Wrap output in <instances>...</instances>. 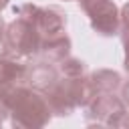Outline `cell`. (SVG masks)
I'll list each match as a JSON object with an SVG mask.
<instances>
[{"instance_id":"1","label":"cell","mask_w":129,"mask_h":129,"mask_svg":"<svg viewBox=\"0 0 129 129\" xmlns=\"http://www.w3.org/2000/svg\"><path fill=\"white\" fill-rule=\"evenodd\" d=\"M8 109L10 125L16 129H40L52 119V111L48 107L46 97L28 85L10 87Z\"/></svg>"},{"instance_id":"2","label":"cell","mask_w":129,"mask_h":129,"mask_svg":"<svg viewBox=\"0 0 129 129\" xmlns=\"http://www.w3.org/2000/svg\"><path fill=\"white\" fill-rule=\"evenodd\" d=\"M85 117L89 123L105 127H129L127 105L115 93H97L85 107Z\"/></svg>"},{"instance_id":"3","label":"cell","mask_w":129,"mask_h":129,"mask_svg":"<svg viewBox=\"0 0 129 129\" xmlns=\"http://www.w3.org/2000/svg\"><path fill=\"white\" fill-rule=\"evenodd\" d=\"M40 32L24 18L16 16V20H12L10 24H6L4 28V44L8 48V52L16 58H32L38 54L40 48Z\"/></svg>"},{"instance_id":"4","label":"cell","mask_w":129,"mask_h":129,"mask_svg":"<svg viewBox=\"0 0 129 129\" xmlns=\"http://www.w3.org/2000/svg\"><path fill=\"white\" fill-rule=\"evenodd\" d=\"M14 14L28 20L40 36H52L67 30V14L58 6H36V4H20L14 8Z\"/></svg>"},{"instance_id":"5","label":"cell","mask_w":129,"mask_h":129,"mask_svg":"<svg viewBox=\"0 0 129 129\" xmlns=\"http://www.w3.org/2000/svg\"><path fill=\"white\" fill-rule=\"evenodd\" d=\"M81 10L89 16L91 28L105 38L117 36L121 30L119 22V8L113 0H79Z\"/></svg>"},{"instance_id":"6","label":"cell","mask_w":129,"mask_h":129,"mask_svg":"<svg viewBox=\"0 0 129 129\" xmlns=\"http://www.w3.org/2000/svg\"><path fill=\"white\" fill-rule=\"evenodd\" d=\"M69 54H71V38L67 36V32L52 34V36H44V38L40 40L38 56H42V60L60 62V60L67 58Z\"/></svg>"},{"instance_id":"7","label":"cell","mask_w":129,"mask_h":129,"mask_svg":"<svg viewBox=\"0 0 129 129\" xmlns=\"http://www.w3.org/2000/svg\"><path fill=\"white\" fill-rule=\"evenodd\" d=\"M58 79H60L58 69H54L52 62L42 60V62L34 64L32 69H28V73H26V81H24V83H26L28 87H32V89L44 93V91H48Z\"/></svg>"},{"instance_id":"8","label":"cell","mask_w":129,"mask_h":129,"mask_svg":"<svg viewBox=\"0 0 129 129\" xmlns=\"http://www.w3.org/2000/svg\"><path fill=\"white\" fill-rule=\"evenodd\" d=\"M87 77H89V83L95 93H115V91H119V87L123 83L121 75L111 69H97Z\"/></svg>"},{"instance_id":"9","label":"cell","mask_w":129,"mask_h":129,"mask_svg":"<svg viewBox=\"0 0 129 129\" xmlns=\"http://www.w3.org/2000/svg\"><path fill=\"white\" fill-rule=\"evenodd\" d=\"M60 77H85L87 75V62L75 56H67L58 62Z\"/></svg>"},{"instance_id":"10","label":"cell","mask_w":129,"mask_h":129,"mask_svg":"<svg viewBox=\"0 0 129 129\" xmlns=\"http://www.w3.org/2000/svg\"><path fill=\"white\" fill-rule=\"evenodd\" d=\"M8 91H10V87H0V127L8 119V113H10V109H8Z\"/></svg>"},{"instance_id":"11","label":"cell","mask_w":129,"mask_h":129,"mask_svg":"<svg viewBox=\"0 0 129 129\" xmlns=\"http://www.w3.org/2000/svg\"><path fill=\"white\" fill-rule=\"evenodd\" d=\"M119 22H121V30L119 34H129V2H125L119 10Z\"/></svg>"},{"instance_id":"12","label":"cell","mask_w":129,"mask_h":129,"mask_svg":"<svg viewBox=\"0 0 129 129\" xmlns=\"http://www.w3.org/2000/svg\"><path fill=\"white\" fill-rule=\"evenodd\" d=\"M123 48H125V58H123V69L129 73V34H121Z\"/></svg>"},{"instance_id":"13","label":"cell","mask_w":129,"mask_h":129,"mask_svg":"<svg viewBox=\"0 0 129 129\" xmlns=\"http://www.w3.org/2000/svg\"><path fill=\"white\" fill-rule=\"evenodd\" d=\"M119 91H121V99H123V103H125V105H129V79H127L125 83H121Z\"/></svg>"},{"instance_id":"14","label":"cell","mask_w":129,"mask_h":129,"mask_svg":"<svg viewBox=\"0 0 129 129\" xmlns=\"http://www.w3.org/2000/svg\"><path fill=\"white\" fill-rule=\"evenodd\" d=\"M4 28H6V24H4V20H2V16H0V42L4 40Z\"/></svg>"},{"instance_id":"15","label":"cell","mask_w":129,"mask_h":129,"mask_svg":"<svg viewBox=\"0 0 129 129\" xmlns=\"http://www.w3.org/2000/svg\"><path fill=\"white\" fill-rule=\"evenodd\" d=\"M8 4H10V0H0V12H2V10H4Z\"/></svg>"},{"instance_id":"16","label":"cell","mask_w":129,"mask_h":129,"mask_svg":"<svg viewBox=\"0 0 129 129\" xmlns=\"http://www.w3.org/2000/svg\"><path fill=\"white\" fill-rule=\"evenodd\" d=\"M67 2H69V0H67Z\"/></svg>"}]
</instances>
